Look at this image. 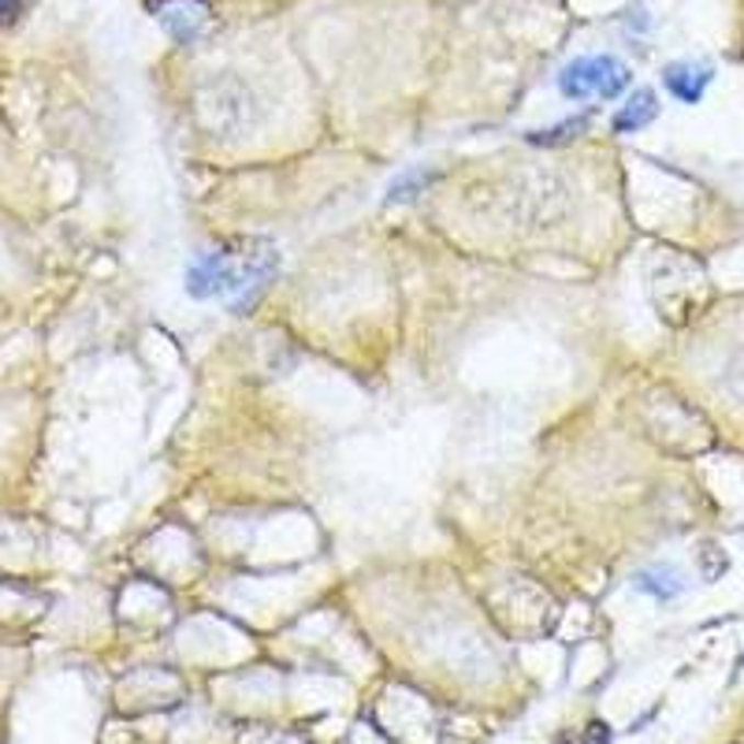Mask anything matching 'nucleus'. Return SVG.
Listing matches in <instances>:
<instances>
[{
	"label": "nucleus",
	"instance_id": "423d86ee",
	"mask_svg": "<svg viewBox=\"0 0 744 744\" xmlns=\"http://www.w3.org/2000/svg\"><path fill=\"white\" fill-rule=\"evenodd\" d=\"M636 593H644L652 599H663V604H666V599H674V596L685 593V580L670 566H652V570H641V574H636Z\"/></svg>",
	"mask_w": 744,
	"mask_h": 744
},
{
	"label": "nucleus",
	"instance_id": "f03ea898",
	"mask_svg": "<svg viewBox=\"0 0 744 744\" xmlns=\"http://www.w3.org/2000/svg\"><path fill=\"white\" fill-rule=\"evenodd\" d=\"M629 68L618 56H580V60L566 64L559 75V90L562 98L570 101H585V98H604V101H615L625 93L629 86Z\"/></svg>",
	"mask_w": 744,
	"mask_h": 744
},
{
	"label": "nucleus",
	"instance_id": "20e7f679",
	"mask_svg": "<svg viewBox=\"0 0 744 744\" xmlns=\"http://www.w3.org/2000/svg\"><path fill=\"white\" fill-rule=\"evenodd\" d=\"M714 71L708 68V64H692V60H681V64H666L663 71V86L674 93L677 101L685 104H696L703 98V90L711 86Z\"/></svg>",
	"mask_w": 744,
	"mask_h": 744
},
{
	"label": "nucleus",
	"instance_id": "39448f33",
	"mask_svg": "<svg viewBox=\"0 0 744 744\" xmlns=\"http://www.w3.org/2000/svg\"><path fill=\"white\" fill-rule=\"evenodd\" d=\"M655 116H660V98L652 90H636L622 109L615 112V131L618 135H633V131L647 127Z\"/></svg>",
	"mask_w": 744,
	"mask_h": 744
},
{
	"label": "nucleus",
	"instance_id": "f257e3e1",
	"mask_svg": "<svg viewBox=\"0 0 744 744\" xmlns=\"http://www.w3.org/2000/svg\"><path fill=\"white\" fill-rule=\"evenodd\" d=\"M275 269H280V253L269 243H238L235 250L221 246L190 261L187 291L194 298H227V294L264 288Z\"/></svg>",
	"mask_w": 744,
	"mask_h": 744
},
{
	"label": "nucleus",
	"instance_id": "7ed1b4c3",
	"mask_svg": "<svg viewBox=\"0 0 744 744\" xmlns=\"http://www.w3.org/2000/svg\"><path fill=\"white\" fill-rule=\"evenodd\" d=\"M153 12H157L160 23L168 26V34L176 37V42H194L198 34L205 31L208 23V4L205 0H157L153 4Z\"/></svg>",
	"mask_w": 744,
	"mask_h": 744
},
{
	"label": "nucleus",
	"instance_id": "0eeeda50",
	"mask_svg": "<svg viewBox=\"0 0 744 744\" xmlns=\"http://www.w3.org/2000/svg\"><path fill=\"white\" fill-rule=\"evenodd\" d=\"M580 744H610V730L607 722H593L585 733H580Z\"/></svg>",
	"mask_w": 744,
	"mask_h": 744
},
{
	"label": "nucleus",
	"instance_id": "6e6552de",
	"mask_svg": "<svg viewBox=\"0 0 744 744\" xmlns=\"http://www.w3.org/2000/svg\"><path fill=\"white\" fill-rule=\"evenodd\" d=\"M15 4H19V0H0V23H4V19L15 12Z\"/></svg>",
	"mask_w": 744,
	"mask_h": 744
}]
</instances>
